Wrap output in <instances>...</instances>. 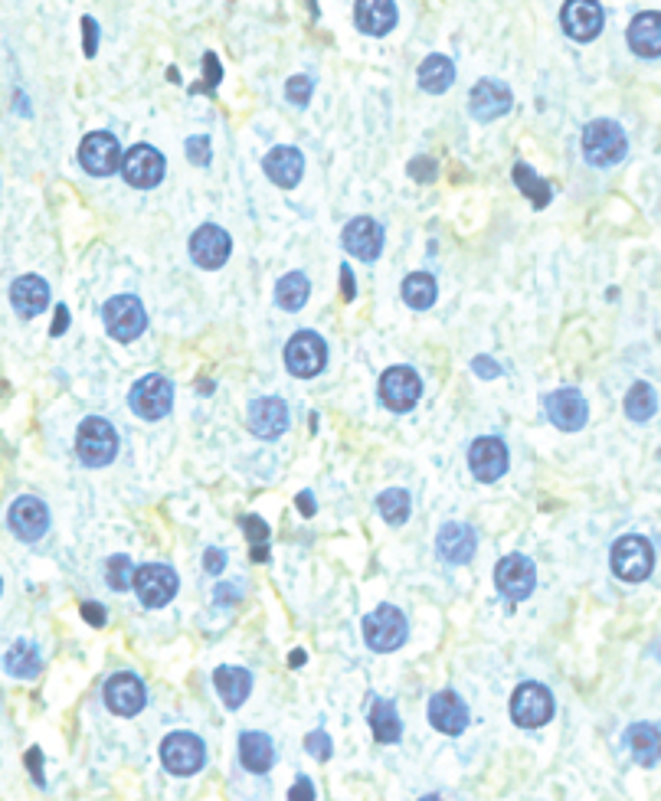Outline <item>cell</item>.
<instances>
[{"label": "cell", "instance_id": "cell-23", "mask_svg": "<svg viewBox=\"0 0 661 801\" xmlns=\"http://www.w3.org/2000/svg\"><path fill=\"white\" fill-rule=\"evenodd\" d=\"M249 429L259 439H279L288 429V406L279 396H262L249 406Z\"/></svg>", "mask_w": 661, "mask_h": 801}, {"label": "cell", "instance_id": "cell-16", "mask_svg": "<svg viewBox=\"0 0 661 801\" xmlns=\"http://www.w3.org/2000/svg\"><path fill=\"white\" fill-rule=\"evenodd\" d=\"M7 524L17 533V540L33 543L43 537L46 527H50V511H46V504L40 497H17V501L10 504Z\"/></svg>", "mask_w": 661, "mask_h": 801}, {"label": "cell", "instance_id": "cell-8", "mask_svg": "<svg viewBox=\"0 0 661 801\" xmlns=\"http://www.w3.org/2000/svg\"><path fill=\"white\" fill-rule=\"evenodd\" d=\"M161 762L171 775H194L207 762V746L194 733H171L161 743Z\"/></svg>", "mask_w": 661, "mask_h": 801}, {"label": "cell", "instance_id": "cell-18", "mask_svg": "<svg viewBox=\"0 0 661 801\" xmlns=\"http://www.w3.org/2000/svg\"><path fill=\"white\" fill-rule=\"evenodd\" d=\"M233 242L226 236V229L220 226H200L194 236H190V256L200 265V269H220V265L230 259Z\"/></svg>", "mask_w": 661, "mask_h": 801}, {"label": "cell", "instance_id": "cell-6", "mask_svg": "<svg viewBox=\"0 0 661 801\" xmlns=\"http://www.w3.org/2000/svg\"><path fill=\"white\" fill-rule=\"evenodd\" d=\"M171 406H174V386L167 376L151 373L131 386V409H135L141 419H148V422L164 419L167 412H171Z\"/></svg>", "mask_w": 661, "mask_h": 801}, {"label": "cell", "instance_id": "cell-2", "mask_svg": "<svg viewBox=\"0 0 661 801\" xmlns=\"http://www.w3.org/2000/svg\"><path fill=\"white\" fill-rule=\"evenodd\" d=\"M76 452L82 458V465L89 468H102L118 455V432L112 429V422L92 416L79 426L76 432Z\"/></svg>", "mask_w": 661, "mask_h": 801}, {"label": "cell", "instance_id": "cell-45", "mask_svg": "<svg viewBox=\"0 0 661 801\" xmlns=\"http://www.w3.org/2000/svg\"><path fill=\"white\" fill-rule=\"evenodd\" d=\"M410 177H416L419 184L436 180V161H432V157H416V161L410 164Z\"/></svg>", "mask_w": 661, "mask_h": 801}, {"label": "cell", "instance_id": "cell-26", "mask_svg": "<svg viewBox=\"0 0 661 801\" xmlns=\"http://www.w3.org/2000/svg\"><path fill=\"white\" fill-rule=\"evenodd\" d=\"M475 546H478L475 530L468 524H446L436 537V550L449 563H468L475 556Z\"/></svg>", "mask_w": 661, "mask_h": 801}, {"label": "cell", "instance_id": "cell-48", "mask_svg": "<svg viewBox=\"0 0 661 801\" xmlns=\"http://www.w3.org/2000/svg\"><path fill=\"white\" fill-rule=\"evenodd\" d=\"M203 566H207V573H223L226 553H223V550H216V546H210V550L203 553Z\"/></svg>", "mask_w": 661, "mask_h": 801}, {"label": "cell", "instance_id": "cell-59", "mask_svg": "<svg viewBox=\"0 0 661 801\" xmlns=\"http://www.w3.org/2000/svg\"><path fill=\"white\" fill-rule=\"evenodd\" d=\"M423 801H442V798H436V795H429V798H423Z\"/></svg>", "mask_w": 661, "mask_h": 801}, {"label": "cell", "instance_id": "cell-44", "mask_svg": "<svg viewBox=\"0 0 661 801\" xmlns=\"http://www.w3.org/2000/svg\"><path fill=\"white\" fill-rule=\"evenodd\" d=\"M305 749L311 752V756L315 759H331V752H334V746H331V736L324 733V730H315V733H308L305 736Z\"/></svg>", "mask_w": 661, "mask_h": 801}, {"label": "cell", "instance_id": "cell-15", "mask_svg": "<svg viewBox=\"0 0 661 801\" xmlns=\"http://www.w3.org/2000/svg\"><path fill=\"white\" fill-rule=\"evenodd\" d=\"M122 174L131 187L138 190H151L161 184L164 177V157L158 148H148V144H135L125 157H122Z\"/></svg>", "mask_w": 661, "mask_h": 801}, {"label": "cell", "instance_id": "cell-29", "mask_svg": "<svg viewBox=\"0 0 661 801\" xmlns=\"http://www.w3.org/2000/svg\"><path fill=\"white\" fill-rule=\"evenodd\" d=\"M629 46L639 56L655 59L661 56V14L655 10H645L632 23H629Z\"/></svg>", "mask_w": 661, "mask_h": 801}, {"label": "cell", "instance_id": "cell-52", "mask_svg": "<svg viewBox=\"0 0 661 801\" xmlns=\"http://www.w3.org/2000/svg\"><path fill=\"white\" fill-rule=\"evenodd\" d=\"M203 63H207V89H203V92H213L216 82H220V63H216L213 53H207V59H203Z\"/></svg>", "mask_w": 661, "mask_h": 801}, {"label": "cell", "instance_id": "cell-34", "mask_svg": "<svg viewBox=\"0 0 661 801\" xmlns=\"http://www.w3.org/2000/svg\"><path fill=\"white\" fill-rule=\"evenodd\" d=\"M4 667L14 677H20V681H33L36 674H40V648L33 645V641H17L14 648L7 651V658H4Z\"/></svg>", "mask_w": 661, "mask_h": 801}, {"label": "cell", "instance_id": "cell-11", "mask_svg": "<svg viewBox=\"0 0 661 801\" xmlns=\"http://www.w3.org/2000/svg\"><path fill=\"white\" fill-rule=\"evenodd\" d=\"M79 164L86 167L92 177H108L122 167V148L108 131H92V135L79 144Z\"/></svg>", "mask_w": 661, "mask_h": 801}, {"label": "cell", "instance_id": "cell-47", "mask_svg": "<svg viewBox=\"0 0 661 801\" xmlns=\"http://www.w3.org/2000/svg\"><path fill=\"white\" fill-rule=\"evenodd\" d=\"M288 801H315V785H311V779H298L292 788H288Z\"/></svg>", "mask_w": 661, "mask_h": 801}, {"label": "cell", "instance_id": "cell-17", "mask_svg": "<svg viewBox=\"0 0 661 801\" xmlns=\"http://www.w3.org/2000/svg\"><path fill=\"white\" fill-rule=\"evenodd\" d=\"M144 700H148V690H144L141 677H135L131 671H122L115 677H108L105 684V703L108 710L118 716H135L144 710Z\"/></svg>", "mask_w": 661, "mask_h": 801}, {"label": "cell", "instance_id": "cell-58", "mask_svg": "<svg viewBox=\"0 0 661 801\" xmlns=\"http://www.w3.org/2000/svg\"><path fill=\"white\" fill-rule=\"evenodd\" d=\"M288 661H292V667H298V664H305V654H302V651H295V654H292V658H288Z\"/></svg>", "mask_w": 661, "mask_h": 801}, {"label": "cell", "instance_id": "cell-54", "mask_svg": "<svg viewBox=\"0 0 661 801\" xmlns=\"http://www.w3.org/2000/svg\"><path fill=\"white\" fill-rule=\"evenodd\" d=\"M66 324H69V308H66V305H59V308H56V321H53V331H50V334L59 337V334L66 331Z\"/></svg>", "mask_w": 661, "mask_h": 801}, {"label": "cell", "instance_id": "cell-57", "mask_svg": "<svg viewBox=\"0 0 661 801\" xmlns=\"http://www.w3.org/2000/svg\"><path fill=\"white\" fill-rule=\"evenodd\" d=\"M341 285H344V298L351 301L354 298V275H351V269H347V265L341 269Z\"/></svg>", "mask_w": 661, "mask_h": 801}, {"label": "cell", "instance_id": "cell-35", "mask_svg": "<svg viewBox=\"0 0 661 801\" xmlns=\"http://www.w3.org/2000/svg\"><path fill=\"white\" fill-rule=\"evenodd\" d=\"M370 726H374L377 743H396V739L403 736L400 716H396V707L390 700H377L374 707H370Z\"/></svg>", "mask_w": 661, "mask_h": 801}, {"label": "cell", "instance_id": "cell-19", "mask_svg": "<svg viewBox=\"0 0 661 801\" xmlns=\"http://www.w3.org/2000/svg\"><path fill=\"white\" fill-rule=\"evenodd\" d=\"M544 409L550 422H554L557 429L563 432H580L586 426V419H590V406H586V399L576 393V390H557L544 399Z\"/></svg>", "mask_w": 661, "mask_h": 801}, {"label": "cell", "instance_id": "cell-55", "mask_svg": "<svg viewBox=\"0 0 661 801\" xmlns=\"http://www.w3.org/2000/svg\"><path fill=\"white\" fill-rule=\"evenodd\" d=\"M239 599V589L236 586H216V602H236Z\"/></svg>", "mask_w": 661, "mask_h": 801}, {"label": "cell", "instance_id": "cell-50", "mask_svg": "<svg viewBox=\"0 0 661 801\" xmlns=\"http://www.w3.org/2000/svg\"><path fill=\"white\" fill-rule=\"evenodd\" d=\"M82 615H86L89 625H105V605L99 602H82Z\"/></svg>", "mask_w": 661, "mask_h": 801}, {"label": "cell", "instance_id": "cell-37", "mask_svg": "<svg viewBox=\"0 0 661 801\" xmlns=\"http://www.w3.org/2000/svg\"><path fill=\"white\" fill-rule=\"evenodd\" d=\"M308 291H311V285L302 272H288L285 278H279L275 301H279V308H285V311H298V308H305Z\"/></svg>", "mask_w": 661, "mask_h": 801}, {"label": "cell", "instance_id": "cell-20", "mask_svg": "<svg viewBox=\"0 0 661 801\" xmlns=\"http://www.w3.org/2000/svg\"><path fill=\"white\" fill-rule=\"evenodd\" d=\"M468 468L478 481H498L504 471H508V448L501 439L488 435V439H478L468 448Z\"/></svg>", "mask_w": 661, "mask_h": 801}, {"label": "cell", "instance_id": "cell-56", "mask_svg": "<svg viewBox=\"0 0 661 801\" xmlns=\"http://www.w3.org/2000/svg\"><path fill=\"white\" fill-rule=\"evenodd\" d=\"M295 504H298V511H302L305 517L315 514V497H311L308 491H305V494H298V501H295Z\"/></svg>", "mask_w": 661, "mask_h": 801}, {"label": "cell", "instance_id": "cell-4", "mask_svg": "<svg viewBox=\"0 0 661 801\" xmlns=\"http://www.w3.org/2000/svg\"><path fill=\"white\" fill-rule=\"evenodd\" d=\"M102 318H105L108 334L122 344L135 341V337H141L144 327H148V314H144V305L135 295H115L112 301H105Z\"/></svg>", "mask_w": 661, "mask_h": 801}, {"label": "cell", "instance_id": "cell-42", "mask_svg": "<svg viewBox=\"0 0 661 801\" xmlns=\"http://www.w3.org/2000/svg\"><path fill=\"white\" fill-rule=\"evenodd\" d=\"M105 582L115 592H125L128 586H135V566H131L128 556H112L105 566Z\"/></svg>", "mask_w": 661, "mask_h": 801}, {"label": "cell", "instance_id": "cell-40", "mask_svg": "<svg viewBox=\"0 0 661 801\" xmlns=\"http://www.w3.org/2000/svg\"><path fill=\"white\" fill-rule=\"evenodd\" d=\"M377 511L383 514V520L393 527H400L406 517H410V494L403 488H390L377 497Z\"/></svg>", "mask_w": 661, "mask_h": 801}, {"label": "cell", "instance_id": "cell-27", "mask_svg": "<svg viewBox=\"0 0 661 801\" xmlns=\"http://www.w3.org/2000/svg\"><path fill=\"white\" fill-rule=\"evenodd\" d=\"M357 30L367 36H383L396 27V4L393 0H357L354 7Z\"/></svg>", "mask_w": 661, "mask_h": 801}, {"label": "cell", "instance_id": "cell-33", "mask_svg": "<svg viewBox=\"0 0 661 801\" xmlns=\"http://www.w3.org/2000/svg\"><path fill=\"white\" fill-rule=\"evenodd\" d=\"M452 79H455V66H452L449 56L436 53V56L423 59V66H419V86H423V92H429V95H442L452 86Z\"/></svg>", "mask_w": 661, "mask_h": 801}, {"label": "cell", "instance_id": "cell-43", "mask_svg": "<svg viewBox=\"0 0 661 801\" xmlns=\"http://www.w3.org/2000/svg\"><path fill=\"white\" fill-rule=\"evenodd\" d=\"M311 89H315V82H311L308 76H292V79H288V86H285V95H288V102L308 105Z\"/></svg>", "mask_w": 661, "mask_h": 801}, {"label": "cell", "instance_id": "cell-7", "mask_svg": "<svg viewBox=\"0 0 661 801\" xmlns=\"http://www.w3.org/2000/svg\"><path fill=\"white\" fill-rule=\"evenodd\" d=\"M550 716H554V697H550L547 687L540 684H521L511 697V720L524 726V730H537L544 726Z\"/></svg>", "mask_w": 661, "mask_h": 801}, {"label": "cell", "instance_id": "cell-32", "mask_svg": "<svg viewBox=\"0 0 661 801\" xmlns=\"http://www.w3.org/2000/svg\"><path fill=\"white\" fill-rule=\"evenodd\" d=\"M213 684L220 690L223 703L230 710L243 707L249 690H252V674L243 671V667H220V671H213Z\"/></svg>", "mask_w": 661, "mask_h": 801}, {"label": "cell", "instance_id": "cell-1", "mask_svg": "<svg viewBox=\"0 0 661 801\" xmlns=\"http://www.w3.org/2000/svg\"><path fill=\"white\" fill-rule=\"evenodd\" d=\"M583 154H586V161L596 164V167L619 164L622 157L629 154L626 131H622L616 121H609V118L590 121L586 131H583Z\"/></svg>", "mask_w": 661, "mask_h": 801}, {"label": "cell", "instance_id": "cell-25", "mask_svg": "<svg viewBox=\"0 0 661 801\" xmlns=\"http://www.w3.org/2000/svg\"><path fill=\"white\" fill-rule=\"evenodd\" d=\"M10 305H14L23 318H36V314H43V308L50 305V285H46L40 275H20L17 282L10 285Z\"/></svg>", "mask_w": 661, "mask_h": 801}, {"label": "cell", "instance_id": "cell-46", "mask_svg": "<svg viewBox=\"0 0 661 801\" xmlns=\"http://www.w3.org/2000/svg\"><path fill=\"white\" fill-rule=\"evenodd\" d=\"M187 154L194 164H210V138H190L187 141Z\"/></svg>", "mask_w": 661, "mask_h": 801}, {"label": "cell", "instance_id": "cell-31", "mask_svg": "<svg viewBox=\"0 0 661 801\" xmlns=\"http://www.w3.org/2000/svg\"><path fill=\"white\" fill-rule=\"evenodd\" d=\"M626 746L632 749V759L639 766H655L661 759V733L652 723H632L626 733Z\"/></svg>", "mask_w": 661, "mask_h": 801}, {"label": "cell", "instance_id": "cell-60", "mask_svg": "<svg viewBox=\"0 0 661 801\" xmlns=\"http://www.w3.org/2000/svg\"><path fill=\"white\" fill-rule=\"evenodd\" d=\"M0 592H4V582H0Z\"/></svg>", "mask_w": 661, "mask_h": 801}, {"label": "cell", "instance_id": "cell-5", "mask_svg": "<svg viewBox=\"0 0 661 801\" xmlns=\"http://www.w3.org/2000/svg\"><path fill=\"white\" fill-rule=\"evenodd\" d=\"M406 615L396 605H380L377 612L364 618V638L374 651H396L406 641Z\"/></svg>", "mask_w": 661, "mask_h": 801}, {"label": "cell", "instance_id": "cell-21", "mask_svg": "<svg viewBox=\"0 0 661 801\" xmlns=\"http://www.w3.org/2000/svg\"><path fill=\"white\" fill-rule=\"evenodd\" d=\"M511 105H514V95L498 79L478 82V86L472 89V95H468V108H472V115L478 121H495L501 115H508Z\"/></svg>", "mask_w": 661, "mask_h": 801}, {"label": "cell", "instance_id": "cell-51", "mask_svg": "<svg viewBox=\"0 0 661 801\" xmlns=\"http://www.w3.org/2000/svg\"><path fill=\"white\" fill-rule=\"evenodd\" d=\"M472 367H475L478 376H488V380H495V376H501V367H498L495 360H488V357H475Z\"/></svg>", "mask_w": 661, "mask_h": 801}, {"label": "cell", "instance_id": "cell-12", "mask_svg": "<svg viewBox=\"0 0 661 801\" xmlns=\"http://www.w3.org/2000/svg\"><path fill=\"white\" fill-rule=\"evenodd\" d=\"M419 393H423V383L410 367H390L380 376V399L393 412H410L419 403Z\"/></svg>", "mask_w": 661, "mask_h": 801}, {"label": "cell", "instance_id": "cell-28", "mask_svg": "<svg viewBox=\"0 0 661 801\" xmlns=\"http://www.w3.org/2000/svg\"><path fill=\"white\" fill-rule=\"evenodd\" d=\"M262 167H266L272 184L292 190L305 174V157H302V151H298V148H272Z\"/></svg>", "mask_w": 661, "mask_h": 801}, {"label": "cell", "instance_id": "cell-10", "mask_svg": "<svg viewBox=\"0 0 661 801\" xmlns=\"http://www.w3.org/2000/svg\"><path fill=\"white\" fill-rule=\"evenodd\" d=\"M135 592L141 605H148V609H164V605L177 596V573L164 563L141 566L135 573Z\"/></svg>", "mask_w": 661, "mask_h": 801}, {"label": "cell", "instance_id": "cell-41", "mask_svg": "<svg viewBox=\"0 0 661 801\" xmlns=\"http://www.w3.org/2000/svg\"><path fill=\"white\" fill-rule=\"evenodd\" d=\"M243 530H246V537L252 543V560L256 563H266L269 560V527H266V520L262 517H243Z\"/></svg>", "mask_w": 661, "mask_h": 801}, {"label": "cell", "instance_id": "cell-24", "mask_svg": "<svg viewBox=\"0 0 661 801\" xmlns=\"http://www.w3.org/2000/svg\"><path fill=\"white\" fill-rule=\"evenodd\" d=\"M429 723L436 726L439 733L446 736H459L465 726H468V707L462 703L459 694H452V690H442L429 700Z\"/></svg>", "mask_w": 661, "mask_h": 801}, {"label": "cell", "instance_id": "cell-3", "mask_svg": "<svg viewBox=\"0 0 661 801\" xmlns=\"http://www.w3.org/2000/svg\"><path fill=\"white\" fill-rule=\"evenodd\" d=\"M652 569H655V546L645 537L629 533V537L616 540V546H612V573L619 579L642 582L652 576Z\"/></svg>", "mask_w": 661, "mask_h": 801}, {"label": "cell", "instance_id": "cell-22", "mask_svg": "<svg viewBox=\"0 0 661 801\" xmlns=\"http://www.w3.org/2000/svg\"><path fill=\"white\" fill-rule=\"evenodd\" d=\"M344 249L360 262H377L383 252V229L370 216H357L344 226Z\"/></svg>", "mask_w": 661, "mask_h": 801}, {"label": "cell", "instance_id": "cell-53", "mask_svg": "<svg viewBox=\"0 0 661 801\" xmlns=\"http://www.w3.org/2000/svg\"><path fill=\"white\" fill-rule=\"evenodd\" d=\"M27 769L33 772L36 782H43V756H40V749H30L27 752Z\"/></svg>", "mask_w": 661, "mask_h": 801}, {"label": "cell", "instance_id": "cell-38", "mask_svg": "<svg viewBox=\"0 0 661 801\" xmlns=\"http://www.w3.org/2000/svg\"><path fill=\"white\" fill-rule=\"evenodd\" d=\"M514 184H518V190L534 203V210H544V206L550 203V184L547 180H540L524 161L514 164Z\"/></svg>", "mask_w": 661, "mask_h": 801}, {"label": "cell", "instance_id": "cell-39", "mask_svg": "<svg viewBox=\"0 0 661 801\" xmlns=\"http://www.w3.org/2000/svg\"><path fill=\"white\" fill-rule=\"evenodd\" d=\"M658 409V396L648 383H635L632 390L626 393V416L635 422H648Z\"/></svg>", "mask_w": 661, "mask_h": 801}, {"label": "cell", "instance_id": "cell-30", "mask_svg": "<svg viewBox=\"0 0 661 801\" xmlns=\"http://www.w3.org/2000/svg\"><path fill=\"white\" fill-rule=\"evenodd\" d=\"M239 762L249 769V772H269L275 766V746L266 733H243L239 736Z\"/></svg>", "mask_w": 661, "mask_h": 801}, {"label": "cell", "instance_id": "cell-13", "mask_svg": "<svg viewBox=\"0 0 661 801\" xmlns=\"http://www.w3.org/2000/svg\"><path fill=\"white\" fill-rule=\"evenodd\" d=\"M495 582H498V592H501V596H508V599H514V602H521V599L531 596L534 586H537V569H534L531 560H527V556L511 553V556H504V560L498 563V569H495Z\"/></svg>", "mask_w": 661, "mask_h": 801}, {"label": "cell", "instance_id": "cell-36", "mask_svg": "<svg viewBox=\"0 0 661 801\" xmlns=\"http://www.w3.org/2000/svg\"><path fill=\"white\" fill-rule=\"evenodd\" d=\"M436 278L426 275V272H416L403 282V301L416 311H426L436 305Z\"/></svg>", "mask_w": 661, "mask_h": 801}, {"label": "cell", "instance_id": "cell-14", "mask_svg": "<svg viewBox=\"0 0 661 801\" xmlns=\"http://www.w3.org/2000/svg\"><path fill=\"white\" fill-rule=\"evenodd\" d=\"M603 7H599V0H567L560 10V23L567 36H573L576 43H590L599 36L603 30Z\"/></svg>", "mask_w": 661, "mask_h": 801}, {"label": "cell", "instance_id": "cell-49", "mask_svg": "<svg viewBox=\"0 0 661 801\" xmlns=\"http://www.w3.org/2000/svg\"><path fill=\"white\" fill-rule=\"evenodd\" d=\"M82 33H86V56H95V46H99V30H95L92 17H82Z\"/></svg>", "mask_w": 661, "mask_h": 801}, {"label": "cell", "instance_id": "cell-9", "mask_svg": "<svg viewBox=\"0 0 661 801\" xmlns=\"http://www.w3.org/2000/svg\"><path fill=\"white\" fill-rule=\"evenodd\" d=\"M324 363H328V347L324 341L315 334V331H298L292 341L285 347V367L292 376H318L324 370Z\"/></svg>", "mask_w": 661, "mask_h": 801}]
</instances>
